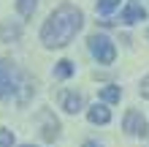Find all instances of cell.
<instances>
[{
	"instance_id": "1",
	"label": "cell",
	"mask_w": 149,
	"mask_h": 147,
	"mask_svg": "<svg viewBox=\"0 0 149 147\" xmlns=\"http://www.w3.org/2000/svg\"><path fill=\"white\" fill-rule=\"evenodd\" d=\"M81 27H84V11L71 0H63L41 25L38 38L46 49H65L68 44H73Z\"/></svg>"
},
{
	"instance_id": "2",
	"label": "cell",
	"mask_w": 149,
	"mask_h": 147,
	"mask_svg": "<svg viewBox=\"0 0 149 147\" xmlns=\"http://www.w3.org/2000/svg\"><path fill=\"white\" fill-rule=\"evenodd\" d=\"M36 96V82L11 60H0V101H14L16 106H27Z\"/></svg>"
},
{
	"instance_id": "3",
	"label": "cell",
	"mask_w": 149,
	"mask_h": 147,
	"mask_svg": "<svg viewBox=\"0 0 149 147\" xmlns=\"http://www.w3.org/2000/svg\"><path fill=\"white\" fill-rule=\"evenodd\" d=\"M87 49L98 60V65H114V60H117V44H114V38L106 36V33L87 36Z\"/></svg>"
},
{
	"instance_id": "4",
	"label": "cell",
	"mask_w": 149,
	"mask_h": 147,
	"mask_svg": "<svg viewBox=\"0 0 149 147\" xmlns=\"http://www.w3.org/2000/svg\"><path fill=\"white\" fill-rule=\"evenodd\" d=\"M122 131L127 136H133V139H146L149 136V123L144 117L141 109H127L125 117H122Z\"/></svg>"
},
{
	"instance_id": "5",
	"label": "cell",
	"mask_w": 149,
	"mask_h": 147,
	"mask_svg": "<svg viewBox=\"0 0 149 147\" xmlns=\"http://www.w3.org/2000/svg\"><path fill=\"white\" fill-rule=\"evenodd\" d=\"M38 134H41V139L46 144H54L60 136H63V125H60V120L54 117V112L43 109L38 115Z\"/></svg>"
},
{
	"instance_id": "6",
	"label": "cell",
	"mask_w": 149,
	"mask_h": 147,
	"mask_svg": "<svg viewBox=\"0 0 149 147\" xmlns=\"http://www.w3.org/2000/svg\"><path fill=\"white\" fill-rule=\"evenodd\" d=\"M119 22L125 25V27H133V25L146 22V8H144L141 3H136V0H130V3L122 6V11H119Z\"/></svg>"
},
{
	"instance_id": "7",
	"label": "cell",
	"mask_w": 149,
	"mask_h": 147,
	"mask_svg": "<svg viewBox=\"0 0 149 147\" xmlns=\"http://www.w3.org/2000/svg\"><path fill=\"white\" fill-rule=\"evenodd\" d=\"M84 93L79 90H63L60 93V109L65 112V115H79V112H84Z\"/></svg>"
},
{
	"instance_id": "8",
	"label": "cell",
	"mask_w": 149,
	"mask_h": 147,
	"mask_svg": "<svg viewBox=\"0 0 149 147\" xmlns=\"http://www.w3.org/2000/svg\"><path fill=\"white\" fill-rule=\"evenodd\" d=\"M84 115H87V120L92 125H109L111 123V109L103 101H95L92 106H84Z\"/></svg>"
},
{
	"instance_id": "9",
	"label": "cell",
	"mask_w": 149,
	"mask_h": 147,
	"mask_svg": "<svg viewBox=\"0 0 149 147\" xmlns=\"http://www.w3.org/2000/svg\"><path fill=\"white\" fill-rule=\"evenodd\" d=\"M22 22H14V19H3L0 22V44H19L22 41Z\"/></svg>"
},
{
	"instance_id": "10",
	"label": "cell",
	"mask_w": 149,
	"mask_h": 147,
	"mask_svg": "<svg viewBox=\"0 0 149 147\" xmlns=\"http://www.w3.org/2000/svg\"><path fill=\"white\" fill-rule=\"evenodd\" d=\"M52 74H54V79L68 82V79H71V76L76 74V63H73V60H68V57H63V60H57V63H54Z\"/></svg>"
},
{
	"instance_id": "11",
	"label": "cell",
	"mask_w": 149,
	"mask_h": 147,
	"mask_svg": "<svg viewBox=\"0 0 149 147\" xmlns=\"http://www.w3.org/2000/svg\"><path fill=\"white\" fill-rule=\"evenodd\" d=\"M98 98L103 101V103H119L122 101V87L119 84H106V87H100V93H98Z\"/></svg>"
},
{
	"instance_id": "12",
	"label": "cell",
	"mask_w": 149,
	"mask_h": 147,
	"mask_svg": "<svg viewBox=\"0 0 149 147\" xmlns=\"http://www.w3.org/2000/svg\"><path fill=\"white\" fill-rule=\"evenodd\" d=\"M119 3L122 0H95V11L100 16H111L114 11H119Z\"/></svg>"
},
{
	"instance_id": "13",
	"label": "cell",
	"mask_w": 149,
	"mask_h": 147,
	"mask_svg": "<svg viewBox=\"0 0 149 147\" xmlns=\"http://www.w3.org/2000/svg\"><path fill=\"white\" fill-rule=\"evenodd\" d=\"M38 8V0H16V11H19L22 19H30Z\"/></svg>"
},
{
	"instance_id": "14",
	"label": "cell",
	"mask_w": 149,
	"mask_h": 147,
	"mask_svg": "<svg viewBox=\"0 0 149 147\" xmlns=\"http://www.w3.org/2000/svg\"><path fill=\"white\" fill-rule=\"evenodd\" d=\"M0 147H16V136L11 128H0Z\"/></svg>"
},
{
	"instance_id": "15",
	"label": "cell",
	"mask_w": 149,
	"mask_h": 147,
	"mask_svg": "<svg viewBox=\"0 0 149 147\" xmlns=\"http://www.w3.org/2000/svg\"><path fill=\"white\" fill-rule=\"evenodd\" d=\"M138 93H141V98H146V101H149V74L141 79V84H138Z\"/></svg>"
},
{
	"instance_id": "16",
	"label": "cell",
	"mask_w": 149,
	"mask_h": 147,
	"mask_svg": "<svg viewBox=\"0 0 149 147\" xmlns=\"http://www.w3.org/2000/svg\"><path fill=\"white\" fill-rule=\"evenodd\" d=\"M81 147H103V144H100V142H95V139H87Z\"/></svg>"
},
{
	"instance_id": "17",
	"label": "cell",
	"mask_w": 149,
	"mask_h": 147,
	"mask_svg": "<svg viewBox=\"0 0 149 147\" xmlns=\"http://www.w3.org/2000/svg\"><path fill=\"white\" fill-rule=\"evenodd\" d=\"M16 147H38V144H16Z\"/></svg>"
},
{
	"instance_id": "18",
	"label": "cell",
	"mask_w": 149,
	"mask_h": 147,
	"mask_svg": "<svg viewBox=\"0 0 149 147\" xmlns=\"http://www.w3.org/2000/svg\"><path fill=\"white\" fill-rule=\"evenodd\" d=\"M146 41H149V30H146Z\"/></svg>"
}]
</instances>
